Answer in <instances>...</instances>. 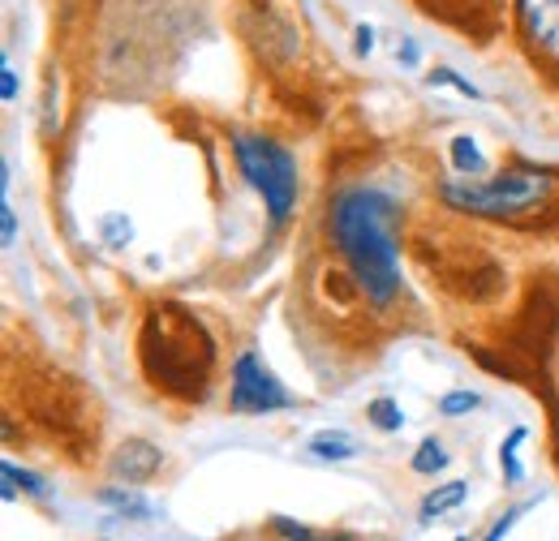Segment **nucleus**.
Instances as JSON below:
<instances>
[{"label":"nucleus","mask_w":559,"mask_h":541,"mask_svg":"<svg viewBox=\"0 0 559 541\" xmlns=\"http://www.w3.org/2000/svg\"><path fill=\"white\" fill-rule=\"evenodd\" d=\"M328 241L349 267L353 288L374 310L401 297V206L374 185H349L328 203Z\"/></svg>","instance_id":"f257e3e1"},{"label":"nucleus","mask_w":559,"mask_h":541,"mask_svg":"<svg viewBox=\"0 0 559 541\" xmlns=\"http://www.w3.org/2000/svg\"><path fill=\"white\" fill-rule=\"evenodd\" d=\"M139 361L142 374L155 392L199 405L211 392V370H215V339L207 327L177 301H155L142 314L139 332Z\"/></svg>","instance_id":"f03ea898"},{"label":"nucleus","mask_w":559,"mask_h":541,"mask_svg":"<svg viewBox=\"0 0 559 541\" xmlns=\"http://www.w3.org/2000/svg\"><path fill=\"white\" fill-rule=\"evenodd\" d=\"M559 190V172L538 164H512L495 177H456L439 185V203L478 219H530L551 206Z\"/></svg>","instance_id":"7ed1b4c3"},{"label":"nucleus","mask_w":559,"mask_h":541,"mask_svg":"<svg viewBox=\"0 0 559 541\" xmlns=\"http://www.w3.org/2000/svg\"><path fill=\"white\" fill-rule=\"evenodd\" d=\"M233 159L280 228L297 206V159L263 134H233Z\"/></svg>","instance_id":"20e7f679"},{"label":"nucleus","mask_w":559,"mask_h":541,"mask_svg":"<svg viewBox=\"0 0 559 541\" xmlns=\"http://www.w3.org/2000/svg\"><path fill=\"white\" fill-rule=\"evenodd\" d=\"M228 408L237 417H267V412L297 408V396L280 383L272 365L254 348H241L233 361V374H228Z\"/></svg>","instance_id":"39448f33"},{"label":"nucleus","mask_w":559,"mask_h":541,"mask_svg":"<svg viewBox=\"0 0 559 541\" xmlns=\"http://www.w3.org/2000/svg\"><path fill=\"white\" fill-rule=\"evenodd\" d=\"M516 26L534 61L559 73V0H516Z\"/></svg>","instance_id":"423d86ee"},{"label":"nucleus","mask_w":559,"mask_h":541,"mask_svg":"<svg viewBox=\"0 0 559 541\" xmlns=\"http://www.w3.org/2000/svg\"><path fill=\"white\" fill-rule=\"evenodd\" d=\"M108 469H112L117 481H126V485H142V481H151V477L164 469V452H159L151 438H126V443L112 452Z\"/></svg>","instance_id":"0eeeda50"},{"label":"nucleus","mask_w":559,"mask_h":541,"mask_svg":"<svg viewBox=\"0 0 559 541\" xmlns=\"http://www.w3.org/2000/svg\"><path fill=\"white\" fill-rule=\"evenodd\" d=\"M469 498V485L465 481H443V485H435L426 498H421L418 507V520L421 525H435L439 516H448V512H456L461 503Z\"/></svg>","instance_id":"6e6552de"},{"label":"nucleus","mask_w":559,"mask_h":541,"mask_svg":"<svg viewBox=\"0 0 559 541\" xmlns=\"http://www.w3.org/2000/svg\"><path fill=\"white\" fill-rule=\"evenodd\" d=\"M306 452L314 456V460H323V465H345L357 456V443H353V434L345 430H319L310 443H306Z\"/></svg>","instance_id":"1a4fd4ad"},{"label":"nucleus","mask_w":559,"mask_h":541,"mask_svg":"<svg viewBox=\"0 0 559 541\" xmlns=\"http://www.w3.org/2000/svg\"><path fill=\"white\" fill-rule=\"evenodd\" d=\"M95 498H99L104 507H112L117 516H126V520H151V512H155L139 490H130V485H104Z\"/></svg>","instance_id":"9d476101"},{"label":"nucleus","mask_w":559,"mask_h":541,"mask_svg":"<svg viewBox=\"0 0 559 541\" xmlns=\"http://www.w3.org/2000/svg\"><path fill=\"white\" fill-rule=\"evenodd\" d=\"M0 477H4V485H0V498H4V503H13L17 494H31V498H44V494H48L44 477L31 473V469H17L13 460L0 465Z\"/></svg>","instance_id":"9b49d317"},{"label":"nucleus","mask_w":559,"mask_h":541,"mask_svg":"<svg viewBox=\"0 0 559 541\" xmlns=\"http://www.w3.org/2000/svg\"><path fill=\"white\" fill-rule=\"evenodd\" d=\"M448 155H452V168H456V177H483L487 172V159H483V151H478V142L469 134H456L448 142Z\"/></svg>","instance_id":"f8f14e48"},{"label":"nucleus","mask_w":559,"mask_h":541,"mask_svg":"<svg viewBox=\"0 0 559 541\" xmlns=\"http://www.w3.org/2000/svg\"><path fill=\"white\" fill-rule=\"evenodd\" d=\"M267 529H272L280 541H353V533H319V529H310V525H301V520H288V516H272Z\"/></svg>","instance_id":"ddd939ff"},{"label":"nucleus","mask_w":559,"mask_h":541,"mask_svg":"<svg viewBox=\"0 0 559 541\" xmlns=\"http://www.w3.org/2000/svg\"><path fill=\"white\" fill-rule=\"evenodd\" d=\"M525 438H530V430L516 425V430L499 443V469H503V481H508V485H521V481H525V465H521V456H516V447H521Z\"/></svg>","instance_id":"4468645a"},{"label":"nucleus","mask_w":559,"mask_h":541,"mask_svg":"<svg viewBox=\"0 0 559 541\" xmlns=\"http://www.w3.org/2000/svg\"><path fill=\"white\" fill-rule=\"evenodd\" d=\"M366 421H370L374 430H383V434H401V430H405V408L396 405L392 396H379V400L366 405Z\"/></svg>","instance_id":"2eb2a0df"},{"label":"nucleus","mask_w":559,"mask_h":541,"mask_svg":"<svg viewBox=\"0 0 559 541\" xmlns=\"http://www.w3.org/2000/svg\"><path fill=\"white\" fill-rule=\"evenodd\" d=\"M409 469L421 477H435L448 469V452H443V443L439 438H421L418 452H414V460H409Z\"/></svg>","instance_id":"dca6fc26"},{"label":"nucleus","mask_w":559,"mask_h":541,"mask_svg":"<svg viewBox=\"0 0 559 541\" xmlns=\"http://www.w3.org/2000/svg\"><path fill=\"white\" fill-rule=\"evenodd\" d=\"M426 86H452V91L465 95V99H483V91H478L469 77H461L456 69H448V65L430 69V73H426Z\"/></svg>","instance_id":"f3484780"},{"label":"nucleus","mask_w":559,"mask_h":541,"mask_svg":"<svg viewBox=\"0 0 559 541\" xmlns=\"http://www.w3.org/2000/svg\"><path fill=\"white\" fill-rule=\"evenodd\" d=\"M478 405H483V396L469 392V387H461V392H448V396L439 400V412H443V417H469Z\"/></svg>","instance_id":"a211bd4d"},{"label":"nucleus","mask_w":559,"mask_h":541,"mask_svg":"<svg viewBox=\"0 0 559 541\" xmlns=\"http://www.w3.org/2000/svg\"><path fill=\"white\" fill-rule=\"evenodd\" d=\"M99 228H104V241H108V245H126V241L134 237V224H130L126 215H108Z\"/></svg>","instance_id":"6ab92c4d"},{"label":"nucleus","mask_w":559,"mask_h":541,"mask_svg":"<svg viewBox=\"0 0 559 541\" xmlns=\"http://www.w3.org/2000/svg\"><path fill=\"white\" fill-rule=\"evenodd\" d=\"M525 512H530V503H516V507H508V512H503V516H499V520L490 525V533L483 541H503L508 533H512V525H516V520H521Z\"/></svg>","instance_id":"aec40b11"},{"label":"nucleus","mask_w":559,"mask_h":541,"mask_svg":"<svg viewBox=\"0 0 559 541\" xmlns=\"http://www.w3.org/2000/svg\"><path fill=\"white\" fill-rule=\"evenodd\" d=\"M452 9H465V31H469V26H474V9H483V13H490V9H495V0H452V4H448V22L456 17Z\"/></svg>","instance_id":"412c9836"},{"label":"nucleus","mask_w":559,"mask_h":541,"mask_svg":"<svg viewBox=\"0 0 559 541\" xmlns=\"http://www.w3.org/2000/svg\"><path fill=\"white\" fill-rule=\"evenodd\" d=\"M0 224H4V245H13V241H17V215H13L9 199L0 203Z\"/></svg>","instance_id":"4be33fe9"},{"label":"nucleus","mask_w":559,"mask_h":541,"mask_svg":"<svg viewBox=\"0 0 559 541\" xmlns=\"http://www.w3.org/2000/svg\"><path fill=\"white\" fill-rule=\"evenodd\" d=\"M353 39H357V44H353V48H357V57H370V52H374V31H370L366 22L353 31Z\"/></svg>","instance_id":"5701e85b"},{"label":"nucleus","mask_w":559,"mask_h":541,"mask_svg":"<svg viewBox=\"0 0 559 541\" xmlns=\"http://www.w3.org/2000/svg\"><path fill=\"white\" fill-rule=\"evenodd\" d=\"M0 95H4V99H17V73H13L9 61L0 65Z\"/></svg>","instance_id":"b1692460"},{"label":"nucleus","mask_w":559,"mask_h":541,"mask_svg":"<svg viewBox=\"0 0 559 541\" xmlns=\"http://www.w3.org/2000/svg\"><path fill=\"white\" fill-rule=\"evenodd\" d=\"M396 57H401V61H405V65H418V44H405V48H401V52H396Z\"/></svg>","instance_id":"393cba45"},{"label":"nucleus","mask_w":559,"mask_h":541,"mask_svg":"<svg viewBox=\"0 0 559 541\" xmlns=\"http://www.w3.org/2000/svg\"><path fill=\"white\" fill-rule=\"evenodd\" d=\"M452 541H469V538H452Z\"/></svg>","instance_id":"a878e982"}]
</instances>
